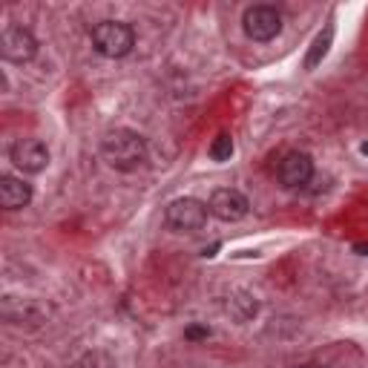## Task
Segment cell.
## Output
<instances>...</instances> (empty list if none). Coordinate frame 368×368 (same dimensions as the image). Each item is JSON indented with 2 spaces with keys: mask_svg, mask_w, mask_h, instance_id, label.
<instances>
[{
  "mask_svg": "<svg viewBox=\"0 0 368 368\" xmlns=\"http://www.w3.org/2000/svg\"><path fill=\"white\" fill-rule=\"evenodd\" d=\"M101 156L118 173H135L147 161V141L135 130L115 127L101 138Z\"/></svg>",
  "mask_w": 368,
  "mask_h": 368,
  "instance_id": "6da1fadb",
  "label": "cell"
},
{
  "mask_svg": "<svg viewBox=\"0 0 368 368\" xmlns=\"http://www.w3.org/2000/svg\"><path fill=\"white\" fill-rule=\"evenodd\" d=\"M135 46V32L124 20H101L92 27V49L110 61L127 58Z\"/></svg>",
  "mask_w": 368,
  "mask_h": 368,
  "instance_id": "7a4b0ae2",
  "label": "cell"
},
{
  "mask_svg": "<svg viewBox=\"0 0 368 368\" xmlns=\"http://www.w3.org/2000/svg\"><path fill=\"white\" fill-rule=\"evenodd\" d=\"M207 205L193 199V196H182V199H173L164 210V225L173 233H199L207 225Z\"/></svg>",
  "mask_w": 368,
  "mask_h": 368,
  "instance_id": "3957f363",
  "label": "cell"
},
{
  "mask_svg": "<svg viewBox=\"0 0 368 368\" xmlns=\"http://www.w3.org/2000/svg\"><path fill=\"white\" fill-rule=\"evenodd\" d=\"M242 29L251 41L256 43H267L274 41L282 32V15L277 6H267V3H256L251 9H244L242 15Z\"/></svg>",
  "mask_w": 368,
  "mask_h": 368,
  "instance_id": "277c9868",
  "label": "cell"
},
{
  "mask_svg": "<svg viewBox=\"0 0 368 368\" xmlns=\"http://www.w3.org/2000/svg\"><path fill=\"white\" fill-rule=\"evenodd\" d=\"M0 55L9 64H29L38 55V38L20 23H9L0 32Z\"/></svg>",
  "mask_w": 368,
  "mask_h": 368,
  "instance_id": "5b68a950",
  "label": "cell"
},
{
  "mask_svg": "<svg viewBox=\"0 0 368 368\" xmlns=\"http://www.w3.org/2000/svg\"><path fill=\"white\" fill-rule=\"evenodd\" d=\"M9 159L23 176H38L49 167V147L41 138H17L9 150Z\"/></svg>",
  "mask_w": 368,
  "mask_h": 368,
  "instance_id": "8992f818",
  "label": "cell"
},
{
  "mask_svg": "<svg viewBox=\"0 0 368 368\" xmlns=\"http://www.w3.org/2000/svg\"><path fill=\"white\" fill-rule=\"evenodd\" d=\"M207 210L213 219H219V222H239V219L248 216L251 202H248V196L239 193L236 187H219L210 193Z\"/></svg>",
  "mask_w": 368,
  "mask_h": 368,
  "instance_id": "52a82bcc",
  "label": "cell"
},
{
  "mask_svg": "<svg viewBox=\"0 0 368 368\" xmlns=\"http://www.w3.org/2000/svg\"><path fill=\"white\" fill-rule=\"evenodd\" d=\"M277 179L285 190H302L311 179H314V161L308 153H300V150H293L288 153L279 167H277Z\"/></svg>",
  "mask_w": 368,
  "mask_h": 368,
  "instance_id": "ba28073f",
  "label": "cell"
},
{
  "mask_svg": "<svg viewBox=\"0 0 368 368\" xmlns=\"http://www.w3.org/2000/svg\"><path fill=\"white\" fill-rule=\"evenodd\" d=\"M32 202V187L17 176H0V207L3 210H23Z\"/></svg>",
  "mask_w": 368,
  "mask_h": 368,
  "instance_id": "9c48e42d",
  "label": "cell"
},
{
  "mask_svg": "<svg viewBox=\"0 0 368 368\" xmlns=\"http://www.w3.org/2000/svg\"><path fill=\"white\" fill-rule=\"evenodd\" d=\"M225 308H228V314L233 316V320L244 323V320H251V316H256V311H259V302H256V297H251V293L236 290L233 297H228Z\"/></svg>",
  "mask_w": 368,
  "mask_h": 368,
  "instance_id": "30bf717a",
  "label": "cell"
},
{
  "mask_svg": "<svg viewBox=\"0 0 368 368\" xmlns=\"http://www.w3.org/2000/svg\"><path fill=\"white\" fill-rule=\"evenodd\" d=\"M331 41H334V29L325 27V32H320V35L314 38V43H311V52H308V58H305V69H314L316 64H320V61L328 55Z\"/></svg>",
  "mask_w": 368,
  "mask_h": 368,
  "instance_id": "8fae6325",
  "label": "cell"
},
{
  "mask_svg": "<svg viewBox=\"0 0 368 368\" xmlns=\"http://www.w3.org/2000/svg\"><path fill=\"white\" fill-rule=\"evenodd\" d=\"M230 156H233V138H230V133H219L213 138V144H210V159L213 161H230Z\"/></svg>",
  "mask_w": 368,
  "mask_h": 368,
  "instance_id": "7c38bea8",
  "label": "cell"
},
{
  "mask_svg": "<svg viewBox=\"0 0 368 368\" xmlns=\"http://www.w3.org/2000/svg\"><path fill=\"white\" fill-rule=\"evenodd\" d=\"M78 368H115V362H112V357L104 354V351H89V354L81 357Z\"/></svg>",
  "mask_w": 368,
  "mask_h": 368,
  "instance_id": "4fadbf2b",
  "label": "cell"
},
{
  "mask_svg": "<svg viewBox=\"0 0 368 368\" xmlns=\"http://www.w3.org/2000/svg\"><path fill=\"white\" fill-rule=\"evenodd\" d=\"M207 334H210L207 328H190V331H187L190 339H202V337H207Z\"/></svg>",
  "mask_w": 368,
  "mask_h": 368,
  "instance_id": "5bb4252c",
  "label": "cell"
},
{
  "mask_svg": "<svg viewBox=\"0 0 368 368\" xmlns=\"http://www.w3.org/2000/svg\"><path fill=\"white\" fill-rule=\"evenodd\" d=\"M354 251H357V253H362V256H368V244H357Z\"/></svg>",
  "mask_w": 368,
  "mask_h": 368,
  "instance_id": "9a60e30c",
  "label": "cell"
},
{
  "mask_svg": "<svg viewBox=\"0 0 368 368\" xmlns=\"http://www.w3.org/2000/svg\"><path fill=\"white\" fill-rule=\"evenodd\" d=\"M297 368H325V365H316V362H305V365H297Z\"/></svg>",
  "mask_w": 368,
  "mask_h": 368,
  "instance_id": "2e32d148",
  "label": "cell"
}]
</instances>
